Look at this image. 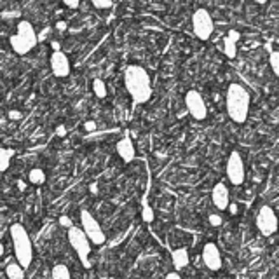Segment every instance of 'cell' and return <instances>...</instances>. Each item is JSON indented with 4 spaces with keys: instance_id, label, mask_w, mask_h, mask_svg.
I'll use <instances>...</instances> for the list:
<instances>
[{
    "instance_id": "cell-1",
    "label": "cell",
    "mask_w": 279,
    "mask_h": 279,
    "mask_svg": "<svg viewBox=\"0 0 279 279\" xmlns=\"http://www.w3.org/2000/svg\"><path fill=\"white\" fill-rule=\"evenodd\" d=\"M124 84L127 93L134 99V103H147L152 96V84L150 75L143 66L129 65L124 70Z\"/></svg>"
},
{
    "instance_id": "cell-35",
    "label": "cell",
    "mask_w": 279,
    "mask_h": 279,
    "mask_svg": "<svg viewBox=\"0 0 279 279\" xmlns=\"http://www.w3.org/2000/svg\"><path fill=\"white\" fill-rule=\"evenodd\" d=\"M227 208H229L230 215H236V213H237V204H229Z\"/></svg>"
},
{
    "instance_id": "cell-20",
    "label": "cell",
    "mask_w": 279,
    "mask_h": 279,
    "mask_svg": "<svg viewBox=\"0 0 279 279\" xmlns=\"http://www.w3.org/2000/svg\"><path fill=\"white\" fill-rule=\"evenodd\" d=\"M223 53H225L227 58H236L237 54V44H234L232 41H229V39H223Z\"/></svg>"
},
{
    "instance_id": "cell-38",
    "label": "cell",
    "mask_w": 279,
    "mask_h": 279,
    "mask_svg": "<svg viewBox=\"0 0 279 279\" xmlns=\"http://www.w3.org/2000/svg\"><path fill=\"white\" fill-rule=\"evenodd\" d=\"M2 255H4V245L0 242V257H2Z\"/></svg>"
},
{
    "instance_id": "cell-22",
    "label": "cell",
    "mask_w": 279,
    "mask_h": 279,
    "mask_svg": "<svg viewBox=\"0 0 279 279\" xmlns=\"http://www.w3.org/2000/svg\"><path fill=\"white\" fill-rule=\"evenodd\" d=\"M269 61H270V66H272L274 75H279V53L277 51H270Z\"/></svg>"
},
{
    "instance_id": "cell-3",
    "label": "cell",
    "mask_w": 279,
    "mask_h": 279,
    "mask_svg": "<svg viewBox=\"0 0 279 279\" xmlns=\"http://www.w3.org/2000/svg\"><path fill=\"white\" fill-rule=\"evenodd\" d=\"M11 239H13L16 262L23 269H26L31 264V260H33V245H31V239L21 223H14L11 227Z\"/></svg>"
},
{
    "instance_id": "cell-2",
    "label": "cell",
    "mask_w": 279,
    "mask_h": 279,
    "mask_svg": "<svg viewBox=\"0 0 279 279\" xmlns=\"http://www.w3.org/2000/svg\"><path fill=\"white\" fill-rule=\"evenodd\" d=\"M250 93L246 91L245 86L234 82L229 86L227 89V96H225V107H227V114L232 119L236 124H245L246 119H248V112H250Z\"/></svg>"
},
{
    "instance_id": "cell-16",
    "label": "cell",
    "mask_w": 279,
    "mask_h": 279,
    "mask_svg": "<svg viewBox=\"0 0 279 279\" xmlns=\"http://www.w3.org/2000/svg\"><path fill=\"white\" fill-rule=\"evenodd\" d=\"M6 274L9 279H25V269L18 264V262H11L6 267Z\"/></svg>"
},
{
    "instance_id": "cell-33",
    "label": "cell",
    "mask_w": 279,
    "mask_h": 279,
    "mask_svg": "<svg viewBox=\"0 0 279 279\" xmlns=\"http://www.w3.org/2000/svg\"><path fill=\"white\" fill-rule=\"evenodd\" d=\"M56 28H58L59 31H65L66 30V23L65 21H58L56 23Z\"/></svg>"
},
{
    "instance_id": "cell-30",
    "label": "cell",
    "mask_w": 279,
    "mask_h": 279,
    "mask_svg": "<svg viewBox=\"0 0 279 279\" xmlns=\"http://www.w3.org/2000/svg\"><path fill=\"white\" fill-rule=\"evenodd\" d=\"M65 6L66 7H70V9H77L81 4L77 2V0H65Z\"/></svg>"
},
{
    "instance_id": "cell-4",
    "label": "cell",
    "mask_w": 279,
    "mask_h": 279,
    "mask_svg": "<svg viewBox=\"0 0 279 279\" xmlns=\"http://www.w3.org/2000/svg\"><path fill=\"white\" fill-rule=\"evenodd\" d=\"M11 47L16 54H28L35 46H37V33L30 21H19L18 23V33L11 35L9 39Z\"/></svg>"
},
{
    "instance_id": "cell-27",
    "label": "cell",
    "mask_w": 279,
    "mask_h": 279,
    "mask_svg": "<svg viewBox=\"0 0 279 279\" xmlns=\"http://www.w3.org/2000/svg\"><path fill=\"white\" fill-rule=\"evenodd\" d=\"M59 225L65 227V229H70V227H74V225H72V220L68 217H66V215H61V217H59Z\"/></svg>"
},
{
    "instance_id": "cell-24",
    "label": "cell",
    "mask_w": 279,
    "mask_h": 279,
    "mask_svg": "<svg viewBox=\"0 0 279 279\" xmlns=\"http://www.w3.org/2000/svg\"><path fill=\"white\" fill-rule=\"evenodd\" d=\"M93 6L96 7V9H110V7H114V4L105 2V0H93Z\"/></svg>"
},
{
    "instance_id": "cell-10",
    "label": "cell",
    "mask_w": 279,
    "mask_h": 279,
    "mask_svg": "<svg viewBox=\"0 0 279 279\" xmlns=\"http://www.w3.org/2000/svg\"><path fill=\"white\" fill-rule=\"evenodd\" d=\"M257 227L262 236H272L277 230V218L270 206H262L257 215Z\"/></svg>"
},
{
    "instance_id": "cell-14",
    "label": "cell",
    "mask_w": 279,
    "mask_h": 279,
    "mask_svg": "<svg viewBox=\"0 0 279 279\" xmlns=\"http://www.w3.org/2000/svg\"><path fill=\"white\" fill-rule=\"evenodd\" d=\"M117 154H119V157L122 159L124 162H131L134 159V145H133V140H131L129 136H124L122 140H119V143H117Z\"/></svg>"
},
{
    "instance_id": "cell-23",
    "label": "cell",
    "mask_w": 279,
    "mask_h": 279,
    "mask_svg": "<svg viewBox=\"0 0 279 279\" xmlns=\"http://www.w3.org/2000/svg\"><path fill=\"white\" fill-rule=\"evenodd\" d=\"M142 217H143V220H145L147 223H150V222H154V210L150 208V206H143V211H142Z\"/></svg>"
},
{
    "instance_id": "cell-15",
    "label": "cell",
    "mask_w": 279,
    "mask_h": 279,
    "mask_svg": "<svg viewBox=\"0 0 279 279\" xmlns=\"http://www.w3.org/2000/svg\"><path fill=\"white\" fill-rule=\"evenodd\" d=\"M171 260H173V265H175V269H177V272L178 270H182V269H185V267L189 265V262H190L189 251H187L185 248L175 250L173 253H171Z\"/></svg>"
},
{
    "instance_id": "cell-6",
    "label": "cell",
    "mask_w": 279,
    "mask_h": 279,
    "mask_svg": "<svg viewBox=\"0 0 279 279\" xmlns=\"http://www.w3.org/2000/svg\"><path fill=\"white\" fill-rule=\"evenodd\" d=\"M81 223H82V232L86 234L89 242H93V245H96V246L105 245L107 236H105V232H103L101 225H99L96 218H94L87 210L81 211Z\"/></svg>"
},
{
    "instance_id": "cell-31",
    "label": "cell",
    "mask_w": 279,
    "mask_h": 279,
    "mask_svg": "<svg viewBox=\"0 0 279 279\" xmlns=\"http://www.w3.org/2000/svg\"><path fill=\"white\" fill-rule=\"evenodd\" d=\"M56 134L63 138V136L66 134V127H65V126H58V129H56Z\"/></svg>"
},
{
    "instance_id": "cell-12",
    "label": "cell",
    "mask_w": 279,
    "mask_h": 279,
    "mask_svg": "<svg viewBox=\"0 0 279 279\" xmlns=\"http://www.w3.org/2000/svg\"><path fill=\"white\" fill-rule=\"evenodd\" d=\"M51 70L58 79H65L70 75V59L63 51L51 54Z\"/></svg>"
},
{
    "instance_id": "cell-32",
    "label": "cell",
    "mask_w": 279,
    "mask_h": 279,
    "mask_svg": "<svg viewBox=\"0 0 279 279\" xmlns=\"http://www.w3.org/2000/svg\"><path fill=\"white\" fill-rule=\"evenodd\" d=\"M51 47H53V51H54V53H58V51H61V44H59V42H51Z\"/></svg>"
},
{
    "instance_id": "cell-17",
    "label": "cell",
    "mask_w": 279,
    "mask_h": 279,
    "mask_svg": "<svg viewBox=\"0 0 279 279\" xmlns=\"http://www.w3.org/2000/svg\"><path fill=\"white\" fill-rule=\"evenodd\" d=\"M51 279H72L68 267L63 265V264L54 265L53 270H51Z\"/></svg>"
},
{
    "instance_id": "cell-34",
    "label": "cell",
    "mask_w": 279,
    "mask_h": 279,
    "mask_svg": "<svg viewBox=\"0 0 279 279\" xmlns=\"http://www.w3.org/2000/svg\"><path fill=\"white\" fill-rule=\"evenodd\" d=\"M166 279H182V276H180L178 272H169V274L166 276Z\"/></svg>"
},
{
    "instance_id": "cell-8",
    "label": "cell",
    "mask_w": 279,
    "mask_h": 279,
    "mask_svg": "<svg viewBox=\"0 0 279 279\" xmlns=\"http://www.w3.org/2000/svg\"><path fill=\"white\" fill-rule=\"evenodd\" d=\"M227 178L234 185H241L246 178V169H245V161H242L241 154L237 150L230 152L229 159H227Z\"/></svg>"
},
{
    "instance_id": "cell-11",
    "label": "cell",
    "mask_w": 279,
    "mask_h": 279,
    "mask_svg": "<svg viewBox=\"0 0 279 279\" xmlns=\"http://www.w3.org/2000/svg\"><path fill=\"white\" fill-rule=\"evenodd\" d=\"M202 262L210 270L222 269V255L215 242H206L204 245V248H202Z\"/></svg>"
},
{
    "instance_id": "cell-13",
    "label": "cell",
    "mask_w": 279,
    "mask_h": 279,
    "mask_svg": "<svg viewBox=\"0 0 279 279\" xmlns=\"http://www.w3.org/2000/svg\"><path fill=\"white\" fill-rule=\"evenodd\" d=\"M211 201H213L215 208L218 210H227V206L230 204V194L229 189L223 182H218L211 190Z\"/></svg>"
},
{
    "instance_id": "cell-37",
    "label": "cell",
    "mask_w": 279,
    "mask_h": 279,
    "mask_svg": "<svg viewBox=\"0 0 279 279\" xmlns=\"http://www.w3.org/2000/svg\"><path fill=\"white\" fill-rule=\"evenodd\" d=\"M89 189H91V192H93V194H96V192H98V185H94V183L89 187Z\"/></svg>"
},
{
    "instance_id": "cell-21",
    "label": "cell",
    "mask_w": 279,
    "mask_h": 279,
    "mask_svg": "<svg viewBox=\"0 0 279 279\" xmlns=\"http://www.w3.org/2000/svg\"><path fill=\"white\" fill-rule=\"evenodd\" d=\"M93 91L98 98H105L107 96V84L101 79H94L93 81Z\"/></svg>"
},
{
    "instance_id": "cell-19",
    "label": "cell",
    "mask_w": 279,
    "mask_h": 279,
    "mask_svg": "<svg viewBox=\"0 0 279 279\" xmlns=\"http://www.w3.org/2000/svg\"><path fill=\"white\" fill-rule=\"evenodd\" d=\"M14 155V150L11 149H2L0 147V171H7L11 164V157Z\"/></svg>"
},
{
    "instance_id": "cell-9",
    "label": "cell",
    "mask_w": 279,
    "mask_h": 279,
    "mask_svg": "<svg viewBox=\"0 0 279 279\" xmlns=\"http://www.w3.org/2000/svg\"><path fill=\"white\" fill-rule=\"evenodd\" d=\"M185 105L189 114L192 115L195 121H204V119L208 117V109H206V103L199 91L190 89L189 93L185 94Z\"/></svg>"
},
{
    "instance_id": "cell-18",
    "label": "cell",
    "mask_w": 279,
    "mask_h": 279,
    "mask_svg": "<svg viewBox=\"0 0 279 279\" xmlns=\"http://www.w3.org/2000/svg\"><path fill=\"white\" fill-rule=\"evenodd\" d=\"M28 180H30V183H33V185H42V183H46V173H44L41 167H33L28 173Z\"/></svg>"
},
{
    "instance_id": "cell-26",
    "label": "cell",
    "mask_w": 279,
    "mask_h": 279,
    "mask_svg": "<svg viewBox=\"0 0 279 279\" xmlns=\"http://www.w3.org/2000/svg\"><path fill=\"white\" fill-rule=\"evenodd\" d=\"M227 39H229V41H232L234 44H237L239 39H241V33H239L237 30H229V33H227Z\"/></svg>"
},
{
    "instance_id": "cell-28",
    "label": "cell",
    "mask_w": 279,
    "mask_h": 279,
    "mask_svg": "<svg viewBox=\"0 0 279 279\" xmlns=\"http://www.w3.org/2000/svg\"><path fill=\"white\" fill-rule=\"evenodd\" d=\"M7 117L11 119V121H18V119L23 117V114L19 110H9V114H7Z\"/></svg>"
},
{
    "instance_id": "cell-5",
    "label": "cell",
    "mask_w": 279,
    "mask_h": 279,
    "mask_svg": "<svg viewBox=\"0 0 279 279\" xmlns=\"http://www.w3.org/2000/svg\"><path fill=\"white\" fill-rule=\"evenodd\" d=\"M68 241H70V246L75 250V253H77L81 264L86 267V269H89L91 267V260H89L91 242H89V239L86 237V234L82 232V229H79V227H70Z\"/></svg>"
},
{
    "instance_id": "cell-39",
    "label": "cell",
    "mask_w": 279,
    "mask_h": 279,
    "mask_svg": "<svg viewBox=\"0 0 279 279\" xmlns=\"http://www.w3.org/2000/svg\"><path fill=\"white\" fill-rule=\"evenodd\" d=\"M0 93H2V91H0Z\"/></svg>"
},
{
    "instance_id": "cell-25",
    "label": "cell",
    "mask_w": 279,
    "mask_h": 279,
    "mask_svg": "<svg viewBox=\"0 0 279 279\" xmlns=\"http://www.w3.org/2000/svg\"><path fill=\"white\" fill-rule=\"evenodd\" d=\"M208 220H210V225L211 227H220L222 225V217H220V215H210V218H208Z\"/></svg>"
},
{
    "instance_id": "cell-7",
    "label": "cell",
    "mask_w": 279,
    "mask_h": 279,
    "mask_svg": "<svg viewBox=\"0 0 279 279\" xmlns=\"http://www.w3.org/2000/svg\"><path fill=\"white\" fill-rule=\"evenodd\" d=\"M192 28L194 33L199 41H210V37L215 31V23L213 18L210 16V13L206 9H195V13L192 16Z\"/></svg>"
},
{
    "instance_id": "cell-36",
    "label": "cell",
    "mask_w": 279,
    "mask_h": 279,
    "mask_svg": "<svg viewBox=\"0 0 279 279\" xmlns=\"http://www.w3.org/2000/svg\"><path fill=\"white\" fill-rule=\"evenodd\" d=\"M18 187H19V190H25V189H26L25 182H21V180H19V183H18Z\"/></svg>"
},
{
    "instance_id": "cell-29",
    "label": "cell",
    "mask_w": 279,
    "mask_h": 279,
    "mask_svg": "<svg viewBox=\"0 0 279 279\" xmlns=\"http://www.w3.org/2000/svg\"><path fill=\"white\" fill-rule=\"evenodd\" d=\"M84 129H86L87 133H93V131L96 129V122H94V121H87L86 124H84Z\"/></svg>"
}]
</instances>
